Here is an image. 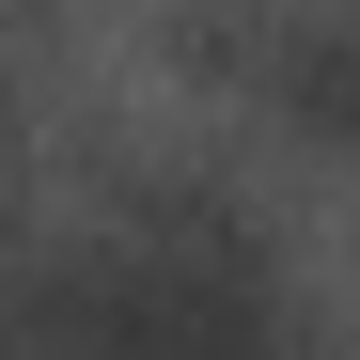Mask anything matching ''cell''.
<instances>
[{
  "label": "cell",
  "mask_w": 360,
  "mask_h": 360,
  "mask_svg": "<svg viewBox=\"0 0 360 360\" xmlns=\"http://www.w3.org/2000/svg\"><path fill=\"white\" fill-rule=\"evenodd\" d=\"M251 94L297 141H360V16H251Z\"/></svg>",
  "instance_id": "2"
},
{
  "label": "cell",
  "mask_w": 360,
  "mask_h": 360,
  "mask_svg": "<svg viewBox=\"0 0 360 360\" xmlns=\"http://www.w3.org/2000/svg\"><path fill=\"white\" fill-rule=\"evenodd\" d=\"M32 360H297V314L235 204L157 188L126 235H94L32 282Z\"/></svg>",
  "instance_id": "1"
}]
</instances>
